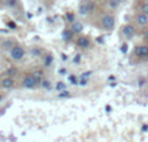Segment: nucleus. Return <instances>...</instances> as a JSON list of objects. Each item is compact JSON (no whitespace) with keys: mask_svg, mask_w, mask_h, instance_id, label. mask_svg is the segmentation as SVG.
Listing matches in <instances>:
<instances>
[{"mask_svg":"<svg viewBox=\"0 0 148 142\" xmlns=\"http://www.w3.org/2000/svg\"><path fill=\"white\" fill-rule=\"evenodd\" d=\"M69 81H70V82H73V83H77V80H75V77H74V76H70Z\"/></svg>","mask_w":148,"mask_h":142,"instance_id":"24","label":"nucleus"},{"mask_svg":"<svg viewBox=\"0 0 148 142\" xmlns=\"http://www.w3.org/2000/svg\"><path fill=\"white\" fill-rule=\"evenodd\" d=\"M142 13L148 16V3H144V4L142 5Z\"/></svg>","mask_w":148,"mask_h":142,"instance_id":"22","label":"nucleus"},{"mask_svg":"<svg viewBox=\"0 0 148 142\" xmlns=\"http://www.w3.org/2000/svg\"><path fill=\"white\" fill-rule=\"evenodd\" d=\"M52 61H53V56L51 54L46 55V59H44V67H51Z\"/></svg>","mask_w":148,"mask_h":142,"instance_id":"12","label":"nucleus"},{"mask_svg":"<svg viewBox=\"0 0 148 142\" xmlns=\"http://www.w3.org/2000/svg\"><path fill=\"white\" fill-rule=\"evenodd\" d=\"M114 17H113L112 14H105L101 18V26L105 29V30H112L113 28H114Z\"/></svg>","mask_w":148,"mask_h":142,"instance_id":"3","label":"nucleus"},{"mask_svg":"<svg viewBox=\"0 0 148 142\" xmlns=\"http://www.w3.org/2000/svg\"><path fill=\"white\" fill-rule=\"evenodd\" d=\"M38 85H39V82L35 80V77H34L33 74L26 76L22 80V88H25V89H31V90H33V89L38 88Z\"/></svg>","mask_w":148,"mask_h":142,"instance_id":"2","label":"nucleus"},{"mask_svg":"<svg viewBox=\"0 0 148 142\" xmlns=\"http://www.w3.org/2000/svg\"><path fill=\"white\" fill-rule=\"evenodd\" d=\"M105 110H107V112H109L110 111V106H107V108H105Z\"/></svg>","mask_w":148,"mask_h":142,"instance_id":"28","label":"nucleus"},{"mask_svg":"<svg viewBox=\"0 0 148 142\" xmlns=\"http://www.w3.org/2000/svg\"><path fill=\"white\" fill-rule=\"evenodd\" d=\"M17 72L18 70L16 69V68H9V69L7 70V74H8V77H10V78H13L16 74H17Z\"/></svg>","mask_w":148,"mask_h":142,"instance_id":"16","label":"nucleus"},{"mask_svg":"<svg viewBox=\"0 0 148 142\" xmlns=\"http://www.w3.org/2000/svg\"><path fill=\"white\" fill-rule=\"evenodd\" d=\"M65 17H66V20L69 21V22L74 23V14H73V13H66V14H65Z\"/></svg>","mask_w":148,"mask_h":142,"instance_id":"23","label":"nucleus"},{"mask_svg":"<svg viewBox=\"0 0 148 142\" xmlns=\"http://www.w3.org/2000/svg\"><path fill=\"white\" fill-rule=\"evenodd\" d=\"M72 31L74 34H79L83 31V25L81 22H74L72 25Z\"/></svg>","mask_w":148,"mask_h":142,"instance_id":"10","label":"nucleus"},{"mask_svg":"<svg viewBox=\"0 0 148 142\" xmlns=\"http://www.w3.org/2000/svg\"><path fill=\"white\" fill-rule=\"evenodd\" d=\"M142 130H143V132H147V130H148V125L144 124L143 127H142Z\"/></svg>","mask_w":148,"mask_h":142,"instance_id":"26","label":"nucleus"},{"mask_svg":"<svg viewBox=\"0 0 148 142\" xmlns=\"http://www.w3.org/2000/svg\"><path fill=\"white\" fill-rule=\"evenodd\" d=\"M9 56H10V59L14 60V61H20V60H22L23 56H25V50L21 46H13V48L9 51Z\"/></svg>","mask_w":148,"mask_h":142,"instance_id":"1","label":"nucleus"},{"mask_svg":"<svg viewBox=\"0 0 148 142\" xmlns=\"http://www.w3.org/2000/svg\"><path fill=\"white\" fill-rule=\"evenodd\" d=\"M77 44H78L79 47H82V48H87V47L90 46V39L86 38V37H81V38L78 39V42H77Z\"/></svg>","mask_w":148,"mask_h":142,"instance_id":"9","label":"nucleus"},{"mask_svg":"<svg viewBox=\"0 0 148 142\" xmlns=\"http://www.w3.org/2000/svg\"><path fill=\"white\" fill-rule=\"evenodd\" d=\"M78 12H79V14H81V16L90 14V13H91V10H90V8H88V3H82V4L79 5Z\"/></svg>","mask_w":148,"mask_h":142,"instance_id":"8","label":"nucleus"},{"mask_svg":"<svg viewBox=\"0 0 148 142\" xmlns=\"http://www.w3.org/2000/svg\"><path fill=\"white\" fill-rule=\"evenodd\" d=\"M56 90L61 93V91L66 90V85H65L64 82H57V85H56Z\"/></svg>","mask_w":148,"mask_h":142,"instance_id":"18","label":"nucleus"},{"mask_svg":"<svg viewBox=\"0 0 148 142\" xmlns=\"http://www.w3.org/2000/svg\"><path fill=\"white\" fill-rule=\"evenodd\" d=\"M92 74V72H84V73H82L81 74V80H87L88 81V78H90V76Z\"/></svg>","mask_w":148,"mask_h":142,"instance_id":"21","label":"nucleus"},{"mask_svg":"<svg viewBox=\"0 0 148 142\" xmlns=\"http://www.w3.org/2000/svg\"><path fill=\"white\" fill-rule=\"evenodd\" d=\"M40 86L43 89H47V90H48V89H51V83H49V81H46V80H43L40 82Z\"/></svg>","mask_w":148,"mask_h":142,"instance_id":"19","label":"nucleus"},{"mask_svg":"<svg viewBox=\"0 0 148 142\" xmlns=\"http://www.w3.org/2000/svg\"><path fill=\"white\" fill-rule=\"evenodd\" d=\"M3 47H4V48H10L12 50L13 48V42L12 41H5L4 44H3Z\"/></svg>","mask_w":148,"mask_h":142,"instance_id":"20","label":"nucleus"},{"mask_svg":"<svg viewBox=\"0 0 148 142\" xmlns=\"http://www.w3.org/2000/svg\"><path fill=\"white\" fill-rule=\"evenodd\" d=\"M73 31H72V29H70V30H68V29H66V30H64V31H62V39H64V41H70V39H72L73 38Z\"/></svg>","mask_w":148,"mask_h":142,"instance_id":"11","label":"nucleus"},{"mask_svg":"<svg viewBox=\"0 0 148 142\" xmlns=\"http://www.w3.org/2000/svg\"><path fill=\"white\" fill-rule=\"evenodd\" d=\"M146 39H147V41H148V31H147V33H146Z\"/></svg>","mask_w":148,"mask_h":142,"instance_id":"30","label":"nucleus"},{"mask_svg":"<svg viewBox=\"0 0 148 142\" xmlns=\"http://www.w3.org/2000/svg\"><path fill=\"white\" fill-rule=\"evenodd\" d=\"M3 3H4L7 7H9V8H14V7H17V0H3Z\"/></svg>","mask_w":148,"mask_h":142,"instance_id":"15","label":"nucleus"},{"mask_svg":"<svg viewBox=\"0 0 148 142\" xmlns=\"http://www.w3.org/2000/svg\"><path fill=\"white\" fill-rule=\"evenodd\" d=\"M70 93L68 90H64V91H61V93H59V98L60 99H65V98H70Z\"/></svg>","mask_w":148,"mask_h":142,"instance_id":"17","label":"nucleus"},{"mask_svg":"<svg viewBox=\"0 0 148 142\" xmlns=\"http://www.w3.org/2000/svg\"><path fill=\"white\" fill-rule=\"evenodd\" d=\"M8 26H10V28H13V29H14V28H16L14 22H12V21H10V22H8Z\"/></svg>","mask_w":148,"mask_h":142,"instance_id":"27","label":"nucleus"},{"mask_svg":"<svg viewBox=\"0 0 148 142\" xmlns=\"http://www.w3.org/2000/svg\"><path fill=\"white\" fill-rule=\"evenodd\" d=\"M33 76L35 77V80L38 81L39 83H40L42 81H43V72H42V70H36V72H34V73H33Z\"/></svg>","mask_w":148,"mask_h":142,"instance_id":"13","label":"nucleus"},{"mask_svg":"<svg viewBox=\"0 0 148 142\" xmlns=\"http://www.w3.org/2000/svg\"><path fill=\"white\" fill-rule=\"evenodd\" d=\"M79 83H81L82 86H84L87 83V80H81V81H79Z\"/></svg>","mask_w":148,"mask_h":142,"instance_id":"25","label":"nucleus"},{"mask_svg":"<svg viewBox=\"0 0 148 142\" xmlns=\"http://www.w3.org/2000/svg\"><path fill=\"white\" fill-rule=\"evenodd\" d=\"M136 23H138L139 26H146L148 23V16L143 14V13H139L138 16H136Z\"/></svg>","mask_w":148,"mask_h":142,"instance_id":"7","label":"nucleus"},{"mask_svg":"<svg viewBox=\"0 0 148 142\" xmlns=\"http://www.w3.org/2000/svg\"><path fill=\"white\" fill-rule=\"evenodd\" d=\"M3 101V94H0V102Z\"/></svg>","mask_w":148,"mask_h":142,"instance_id":"29","label":"nucleus"},{"mask_svg":"<svg viewBox=\"0 0 148 142\" xmlns=\"http://www.w3.org/2000/svg\"><path fill=\"white\" fill-rule=\"evenodd\" d=\"M135 54L138 55L139 57H147L148 56V46H146V44L138 46L135 48Z\"/></svg>","mask_w":148,"mask_h":142,"instance_id":"6","label":"nucleus"},{"mask_svg":"<svg viewBox=\"0 0 148 142\" xmlns=\"http://www.w3.org/2000/svg\"><path fill=\"white\" fill-rule=\"evenodd\" d=\"M122 34H123V37H125V38H127V39L133 38L134 34H135V28H134L133 25H130V23H127V25L123 26Z\"/></svg>","mask_w":148,"mask_h":142,"instance_id":"4","label":"nucleus"},{"mask_svg":"<svg viewBox=\"0 0 148 142\" xmlns=\"http://www.w3.org/2000/svg\"><path fill=\"white\" fill-rule=\"evenodd\" d=\"M14 80L10 77H5L1 80V82H0V86H1L3 89H12L14 88Z\"/></svg>","mask_w":148,"mask_h":142,"instance_id":"5","label":"nucleus"},{"mask_svg":"<svg viewBox=\"0 0 148 142\" xmlns=\"http://www.w3.org/2000/svg\"><path fill=\"white\" fill-rule=\"evenodd\" d=\"M120 5V0H108V7L112 8V9H116Z\"/></svg>","mask_w":148,"mask_h":142,"instance_id":"14","label":"nucleus"}]
</instances>
